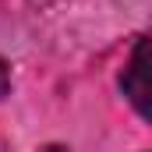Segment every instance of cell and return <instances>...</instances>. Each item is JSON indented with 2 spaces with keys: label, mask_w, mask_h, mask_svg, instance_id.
<instances>
[{
  "label": "cell",
  "mask_w": 152,
  "mask_h": 152,
  "mask_svg": "<svg viewBox=\"0 0 152 152\" xmlns=\"http://www.w3.org/2000/svg\"><path fill=\"white\" fill-rule=\"evenodd\" d=\"M145 60H149V42H145V39H138V46H134V53H131V64L124 67V78H120V85H124V96H131V103L138 106V113H142V117H149Z\"/></svg>",
  "instance_id": "obj_1"
},
{
  "label": "cell",
  "mask_w": 152,
  "mask_h": 152,
  "mask_svg": "<svg viewBox=\"0 0 152 152\" xmlns=\"http://www.w3.org/2000/svg\"><path fill=\"white\" fill-rule=\"evenodd\" d=\"M7 88H11V71H7V64L0 60V99L7 96Z\"/></svg>",
  "instance_id": "obj_2"
},
{
  "label": "cell",
  "mask_w": 152,
  "mask_h": 152,
  "mask_svg": "<svg viewBox=\"0 0 152 152\" xmlns=\"http://www.w3.org/2000/svg\"><path fill=\"white\" fill-rule=\"evenodd\" d=\"M39 152H71V149H64V145H46V149H39Z\"/></svg>",
  "instance_id": "obj_3"
}]
</instances>
